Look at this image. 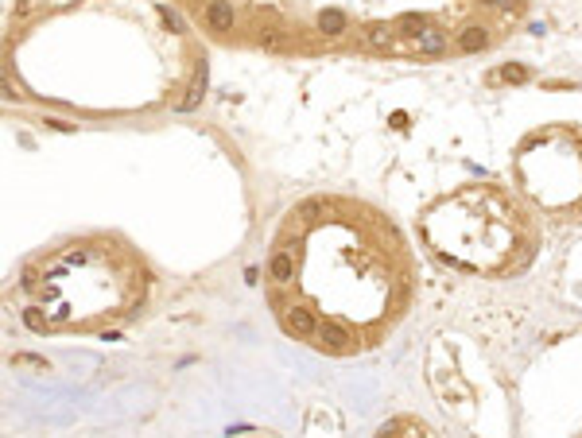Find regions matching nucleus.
I'll return each instance as SVG.
<instances>
[{"label":"nucleus","instance_id":"4468645a","mask_svg":"<svg viewBox=\"0 0 582 438\" xmlns=\"http://www.w3.org/2000/svg\"><path fill=\"white\" fill-rule=\"evenodd\" d=\"M12 365H31V368H51L47 365L43 357H36V353H16V357H12Z\"/></svg>","mask_w":582,"mask_h":438},{"label":"nucleus","instance_id":"0eeeda50","mask_svg":"<svg viewBox=\"0 0 582 438\" xmlns=\"http://www.w3.org/2000/svg\"><path fill=\"white\" fill-rule=\"evenodd\" d=\"M268 276L276 279L280 287H291L295 283V256L291 252H272V260H268Z\"/></svg>","mask_w":582,"mask_h":438},{"label":"nucleus","instance_id":"9d476101","mask_svg":"<svg viewBox=\"0 0 582 438\" xmlns=\"http://www.w3.org/2000/svg\"><path fill=\"white\" fill-rule=\"evenodd\" d=\"M396 36H408V39H419V31H423V27H427V19L419 16V12H404L400 19H396Z\"/></svg>","mask_w":582,"mask_h":438},{"label":"nucleus","instance_id":"423d86ee","mask_svg":"<svg viewBox=\"0 0 582 438\" xmlns=\"http://www.w3.org/2000/svg\"><path fill=\"white\" fill-rule=\"evenodd\" d=\"M206 78H210V66H206V58H202V63L194 66L191 86H187V93H182V101H179L182 113H191V109H198V105H202V97H206Z\"/></svg>","mask_w":582,"mask_h":438},{"label":"nucleus","instance_id":"f03ea898","mask_svg":"<svg viewBox=\"0 0 582 438\" xmlns=\"http://www.w3.org/2000/svg\"><path fill=\"white\" fill-rule=\"evenodd\" d=\"M280 318H283V330L295 334V338H315V334H319V318H315L310 306L291 303V306H283V311H280Z\"/></svg>","mask_w":582,"mask_h":438},{"label":"nucleus","instance_id":"7ed1b4c3","mask_svg":"<svg viewBox=\"0 0 582 438\" xmlns=\"http://www.w3.org/2000/svg\"><path fill=\"white\" fill-rule=\"evenodd\" d=\"M202 19H206V27L214 31V36H226V31H233V24H237L233 0H210L206 12H202Z\"/></svg>","mask_w":582,"mask_h":438},{"label":"nucleus","instance_id":"f3484780","mask_svg":"<svg viewBox=\"0 0 582 438\" xmlns=\"http://www.w3.org/2000/svg\"><path fill=\"white\" fill-rule=\"evenodd\" d=\"M485 8H517V0H478Z\"/></svg>","mask_w":582,"mask_h":438},{"label":"nucleus","instance_id":"20e7f679","mask_svg":"<svg viewBox=\"0 0 582 438\" xmlns=\"http://www.w3.org/2000/svg\"><path fill=\"white\" fill-rule=\"evenodd\" d=\"M416 51L423 54V58H443V54L450 51V36H446L443 27L427 24L423 31H419V39H416Z\"/></svg>","mask_w":582,"mask_h":438},{"label":"nucleus","instance_id":"2eb2a0df","mask_svg":"<svg viewBox=\"0 0 582 438\" xmlns=\"http://www.w3.org/2000/svg\"><path fill=\"white\" fill-rule=\"evenodd\" d=\"M159 16H164V24L171 27V31H187V24H182V16H175L171 8H164V4H159Z\"/></svg>","mask_w":582,"mask_h":438},{"label":"nucleus","instance_id":"a211bd4d","mask_svg":"<svg viewBox=\"0 0 582 438\" xmlns=\"http://www.w3.org/2000/svg\"><path fill=\"white\" fill-rule=\"evenodd\" d=\"M36 283H39V279H36V272L28 268V272H24V279H19V287H28V291H31V287H36Z\"/></svg>","mask_w":582,"mask_h":438},{"label":"nucleus","instance_id":"f8f14e48","mask_svg":"<svg viewBox=\"0 0 582 438\" xmlns=\"http://www.w3.org/2000/svg\"><path fill=\"white\" fill-rule=\"evenodd\" d=\"M260 47H268V51H283V47H288V36L276 31V27H268V31L260 36Z\"/></svg>","mask_w":582,"mask_h":438},{"label":"nucleus","instance_id":"9b49d317","mask_svg":"<svg viewBox=\"0 0 582 438\" xmlns=\"http://www.w3.org/2000/svg\"><path fill=\"white\" fill-rule=\"evenodd\" d=\"M497 78H501V81H528V78H532V70H528L524 63H505Z\"/></svg>","mask_w":582,"mask_h":438},{"label":"nucleus","instance_id":"ddd939ff","mask_svg":"<svg viewBox=\"0 0 582 438\" xmlns=\"http://www.w3.org/2000/svg\"><path fill=\"white\" fill-rule=\"evenodd\" d=\"M24 322H28L31 330H47V318L39 314V306H28V311H24Z\"/></svg>","mask_w":582,"mask_h":438},{"label":"nucleus","instance_id":"dca6fc26","mask_svg":"<svg viewBox=\"0 0 582 438\" xmlns=\"http://www.w3.org/2000/svg\"><path fill=\"white\" fill-rule=\"evenodd\" d=\"M43 125H47V128H55V132H74V125H66V120H58V116H47Z\"/></svg>","mask_w":582,"mask_h":438},{"label":"nucleus","instance_id":"39448f33","mask_svg":"<svg viewBox=\"0 0 582 438\" xmlns=\"http://www.w3.org/2000/svg\"><path fill=\"white\" fill-rule=\"evenodd\" d=\"M489 43H493V39H489V27H485V24H466L462 31L455 36V47L462 54H482Z\"/></svg>","mask_w":582,"mask_h":438},{"label":"nucleus","instance_id":"6e6552de","mask_svg":"<svg viewBox=\"0 0 582 438\" xmlns=\"http://www.w3.org/2000/svg\"><path fill=\"white\" fill-rule=\"evenodd\" d=\"M319 31H322V36H346V31H349V16L342 8H322L319 12Z\"/></svg>","mask_w":582,"mask_h":438},{"label":"nucleus","instance_id":"1a4fd4ad","mask_svg":"<svg viewBox=\"0 0 582 438\" xmlns=\"http://www.w3.org/2000/svg\"><path fill=\"white\" fill-rule=\"evenodd\" d=\"M392 39H396V27H388V24L365 27V47H373V51H388Z\"/></svg>","mask_w":582,"mask_h":438},{"label":"nucleus","instance_id":"f257e3e1","mask_svg":"<svg viewBox=\"0 0 582 438\" xmlns=\"http://www.w3.org/2000/svg\"><path fill=\"white\" fill-rule=\"evenodd\" d=\"M315 345L327 349V353H354V349H357V334L349 330L342 318H327V322H319Z\"/></svg>","mask_w":582,"mask_h":438}]
</instances>
